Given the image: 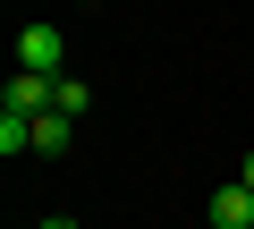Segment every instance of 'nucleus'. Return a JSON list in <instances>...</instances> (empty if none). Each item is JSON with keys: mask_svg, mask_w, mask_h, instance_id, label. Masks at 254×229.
Returning <instances> with one entry per match:
<instances>
[{"mask_svg": "<svg viewBox=\"0 0 254 229\" xmlns=\"http://www.w3.org/2000/svg\"><path fill=\"white\" fill-rule=\"evenodd\" d=\"M68 145H76V119H60V110L34 119V153H68Z\"/></svg>", "mask_w": 254, "mask_h": 229, "instance_id": "20e7f679", "label": "nucleus"}, {"mask_svg": "<svg viewBox=\"0 0 254 229\" xmlns=\"http://www.w3.org/2000/svg\"><path fill=\"white\" fill-rule=\"evenodd\" d=\"M212 229H254V187H212Z\"/></svg>", "mask_w": 254, "mask_h": 229, "instance_id": "7ed1b4c3", "label": "nucleus"}, {"mask_svg": "<svg viewBox=\"0 0 254 229\" xmlns=\"http://www.w3.org/2000/svg\"><path fill=\"white\" fill-rule=\"evenodd\" d=\"M43 229H85V221H68V212H51V221H43Z\"/></svg>", "mask_w": 254, "mask_h": 229, "instance_id": "6e6552de", "label": "nucleus"}, {"mask_svg": "<svg viewBox=\"0 0 254 229\" xmlns=\"http://www.w3.org/2000/svg\"><path fill=\"white\" fill-rule=\"evenodd\" d=\"M0 110H17V119H51L60 110V76H9V93H0Z\"/></svg>", "mask_w": 254, "mask_h": 229, "instance_id": "f03ea898", "label": "nucleus"}, {"mask_svg": "<svg viewBox=\"0 0 254 229\" xmlns=\"http://www.w3.org/2000/svg\"><path fill=\"white\" fill-rule=\"evenodd\" d=\"M0 153H9V161H17V153H34V119H17V110H0Z\"/></svg>", "mask_w": 254, "mask_h": 229, "instance_id": "39448f33", "label": "nucleus"}, {"mask_svg": "<svg viewBox=\"0 0 254 229\" xmlns=\"http://www.w3.org/2000/svg\"><path fill=\"white\" fill-rule=\"evenodd\" d=\"M17 68L26 76H68V34L60 26H26L17 34Z\"/></svg>", "mask_w": 254, "mask_h": 229, "instance_id": "f257e3e1", "label": "nucleus"}, {"mask_svg": "<svg viewBox=\"0 0 254 229\" xmlns=\"http://www.w3.org/2000/svg\"><path fill=\"white\" fill-rule=\"evenodd\" d=\"M85 102H93L85 76H60V119H85Z\"/></svg>", "mask_w": 254, "mask_h": 229, "instance_id": "423d86ee", "label": "nucleus"}, {"mask_svg": "<svg viewBox=\"0 0 254 229\" xmlns=\"http://www.w3.org/2000/svg\"><path fill=\"white\" fill-rule=\"evenodd\" d=\"M237 187H254V153H246V161H237Z\"/></svg>", "mask_w": 254, "mask_h": 229, "instance_id": "0eeeda50", "label": "nucleus"}]
</instances>
